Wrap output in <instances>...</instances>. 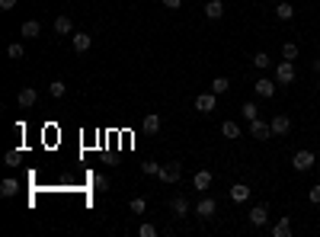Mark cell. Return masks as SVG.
Listing matches in <instances>:
<instances>
[{"instance_id": "6da1fadb", "label": "cell", "mask_w": 320, "mask_h": 237, "mask_svg": "<svg viewBox=\"0 0 320 237\" xmlns=\"http://www.w3.org/2000/svg\"><path fill=\"white\" fill-rule=\"evenodd\" d=\"M291 167H295L298 173H308L311 167H314V151H298L295 157H291Z\"/></svg>"}, {"instance_id": "7a4b0ae2", "label": "cell", "mask_w": 320, "mask_h": 237, "mask_svg": "<svg viewBox=\"0 0 320 237\" xmlns=\"http://www.w3.org/2000/svg\"><path fill=\"white\" fill-rule=\"evenodd\" d=\"M295 80V64L291 61H278L275 64V84H291Z\"/></svg>"}, {"instance_id": "3957f363", "label": "cell", "mask_w": 320, "mask_h": 237, "mask_svg": "<svg viewBox=\"0 0 320 237\" xmlns=\"http://www.w3.org/2000/svg\"><path fill=\"white\" fill-rule=\"evenodd\" d=\"M253 90H256V96H263V99H272L275 96V80H269V77H260L253 84Z\"/></svg>"}, {"instance_id": "277c9868", "label": "cell", "mask_w": 320, "mask_h": 237, "mask_svg": "<svg viewBox=\"0 0 320 237\" xmlns=\"http://www.w3.org/2000/svg\"><path fill=\"white\" fill-rule=\"evenodd\" d=\"M250 135H253L256 141H269V135H272L269 122H263V119H253V122H250Z\"/></svg>"}, {"instance_id": "5b68a950", "label": "cell", "mask_w": 320, "mask_h": 237, "mask_svg": "<svg viewBox=\"0 0 320 237\" xmlns=\"http://www.w3.org/2000/svg\"><path fill=\"white\" fill-rule=\"evenodd\" d=\"M157 177H160L163 183H180V177H183V167H180V164H163Z\"/></svg>"}, {"instance_id": "8992f818", "label": "cell", "mask_w": 320, "mask_h": 237, "mask_svg": "<svg viewBox=\"0 0 320 237\" xmlns=\"http://www.w3.org/2000/svg\"><path fill=\"white\" fill-rule=\"evenodd\" d=\"M16 103H19V106H23V109H32V106H36V103H39V93H36V90H32V87H23V90H19V93H16Z\"/></svg>"}, {"instance_id": "52a82bcc", "label": "cell", "mask_w": 320, "mask_h": 237, "mask_svg": "<svg viewBox=\"0 0 320 237\" xmlns=\"http://www.w3.org/2000/svg\"><path fill=\"white\" fill-rule=\"evenodd\" d=\"M170 212H173L176 218H186L189 215V199L186 195H173V199H170Z\"/></svg>"}, {"instance_id": "ba28073f", "label": "cell", "mask_w": 320, "mask_h": 237, "mask_svg": "<svg viewBox=\"0 0 320 237\" xmlns=\"http://www.w3.org/2000/svg\"><path fill=\"white\" fill-rule=\"evenodd\" d=\"M266 221H269V208L266 205H253L250 208V225L253 228H263Z\"/></svg>"}, {"instance_id": "9c48e42d", "label": "cell", "mask_w": 320, "mask_h": 237, "mask_svg": "<svg viewBox=\"0 0 320 237\" xmlns=\"http://www.w3.org/2000/svg\"><path fill=\"white\" fill-rule=\"evenodd\" d=\"M269 128H272V135H288L291 132V119L288 116H272Z\"/></svg>"}, {"instance_id": "30bf717a", "label": "cell", "mask_w": 320, "mask_h": 237, "mask_svg": "<svg viewBox=\"0 0 320 237\" xmlns=\"http://www.w3.org/2000/svg\"><path fill=\"white\" fill-rule=\"evenodd\" d=\"M71 45H74V51H77V55H84V51L93 45V39L87 36V32H74V36H71Z\"/></svg>"}, {"instance_id": "8fae6325", "label": "cell", "mask_w": 320, "mask_h": 237, "mask_svg": "<svg viewBox=\"0 0 320 237\" xmlns=\"http://www.w3.org/2000/svg\"><path fill=\"white\" fill-rule=\"evenodd\" d=\"M215 93H199V96H195V109L199 112H215Z\"/></svg>"}, {"instance_id": "7c38bea8", "label": "cell", "mask_w": 320, "mask_h": 237, "mask_svg": "<svg viewBox=\"0 0 320 237\" xmlns=\"http://www.w3.org/2000/svg\"><path fill=\"white\" fill-rule=\"evenodd\" d=\"M218 212V205H215V199H199V205H195V215H199V218H212V215Z\"/></svg>"}, {"instance_id": "4fadbf2b", "label": "cell", "mask_w": 320, "mask_h": 237, "mask_svg": "<svg viewBox=\"0 0 320 237\" xmlns=\"http://www.w3.org/2000/svg\"><path fill=\"white\" fill-rule=\"evenodd\" d=\"M141 128H144L147 135H154V132H160V116L157 112H147L144 119H141Z\"/></svg>"}, {"instance_id": "5bb4252c", "label": "cell", "mask_w": 320, "mask_h": 237, "mask_svg": "<svg viewBox=\"0 0 320 237\" xmlns=\"http://www.w3.org/2000/svg\"><path fill=\"white\" fill-rule=\"evenodd\" d=\"M192 186L199 189V192H205V189L212 186V170H199V173L192 177Z\"/></svg>"}, {"instance_id": "9a60e30c", "label": "cell", "mask_w": 320, "mask_h": 237, "mask_svg": "<svg viewBox=\"0 0 320 237\" xmlns=\"http://www.w3.org/2000/svg\"><path fill=\"white\" fill-rule=\"evenodd\" d=\"M54 32H58V36H74L71 16H58V19H54Z\"/></svg>"}, {"instance_id": "2e32d148", "label": "cell", "mask_w": 320, "mask_h": 237, "mask_svg": "<svg viewBox=\"0 0 320 237\" xmlns=\"http://www.w3.org/2000/svg\"><path fill=\"white\" fill-rule=\"evenodd\" d=\"M230 199L234 202H247L250 199V186L247 183H234V186H230Z\"/></svg>"}, {"instance_id": "e0dca14e", "label": "cell", "mask_w": 320, "mask_h": 237, "mask_svg": "<svg viewBox=\"0 0 320 237\" xmlns=\"http://www.w3.org/2000/svg\"><path fill=\"white\" fill-rule=\"evenodd\" d=\"M39 32H42V26H39L36 19H26L23 29H19V36H23V39H39Z\"/></svg>"}, {"instance_id": "ac0fdd59", "label": "cell", "mask_w": 320, "mask_h": 237, "mask_svg": "<svg viewBox=\"0 0 320 237\" xmlns=\"http://www.w3.org/2000/svg\"><path fill=\"white\" fill-rule=\"evenodd\" d=\"M205 16L208 19H221L224 16V3H221V0H208V3H205Z\"/></svg>"}, {"instance_id": "d6986e66", "label": "cell", "mask_w": 320, "mask_h": 237, "mask_svg": "<svg viewBox=\"0 0 320 237\" xmlns=\"http://www.w3.org/2000/svg\"><path fill=\"white\" fill-rule=\"evenodd\" d=\"M221 135H224V138H240V125L230 122V119H224L221 122Z\"/></svg>"}, {"instance_id": "ffe728a7", "label": "cell", "mask_w": 320, "mask_h": 237, "mask_svg": "<svg viewBox=\"0 0 320 237\" xmlns=\"http://www.w3.org/2000/svg\"><path fill=\"white\" fill-rule=\"evenodd\" d=\"M272 234L275 237H291V218H278L275 228H272Z\"/></svg>"}, {"instance_id": "44dd1931", "label": "cell", "mask_w": 320, "mask_h": 237, "mask_svg": "<svg viewBox=\"0 0 320 237\" xmlns=\"http://www.w3.org/2000/svg\"><path fill=\"white\" fill-rule=\"evenodd\" d=\"M16 192H19V183L16 180H3V183H0V195H3V199H13Z\"/></svg>"}, {"instance_id": "7402d4cb", "label": "cell", "mask_w": 320, "mask_h": 237, "mask_svg": "<svg viewBox=\"0 0 320 237\" xmlns=\"http://www.w3.org/2000/svg\"><path fill=\"white\" fill-rule=\"evenodd\" d=\"M230 90V80L228 77H215L212 80V93H215V96H221V93H228Z\"/></svg>"}, {"instance_id": "603a6c76", "label": "cell", "mask_w": 320, "mask_h": 237, "mask_svg": "<svg viewBox=\"0 0 320 237\" xmlns=\"http://www.w3.org/2000/svg\"><path fill=\"white\" fill-rule=\"evenodd\" d=\"M253 67L256 71H266V67H272V58L266 55V51H256L253 55Z\"/></svg>"}, {"instance_id": "cb8c5ba5", "label": "cell", "mask_w": 320, "mask_h": 237, "mask_svg": "<svg viewBox=\"0 0 320 237\" xmlns=\"http://www.w3.org/2000/svg\"><path fill=\"white\" fill-rule=\"evenodd\" d=\"M275 16H278V19H291V16H295V6H291L288 0H282V3L275 6Z\"/></svg>"}, {"instance_id": "d4e9b609", "label": "cell", "mask_w": 320, "mask_h": 237, "mask_svg": "<svg viewBox=\"0 0 320 237\" xmlns=\"http://www.w3.org/2000/svg\"><path fill=\"white\" fill-rule=\"evenodd\" d=\"M48 93H51L54 99H61L67 93V84H64V80H51V84H48Z\"/></svg>"}, {"instance_id": "484cf974", "label": "cell", "mask_w": 320, "mask_h": 237, "mask_svg": "<svg viewBox=\"0 0 320 237\" xmlns=\"http://www.w3.org/2000/svg\"><path fill=\"white\" fill-rule=\"evenodd\" d=\"M240 112H243V119H247V122L260 119V109H256V103H243V106H240Z\"/></svg>"}, {"instance_id": "4316f807", "label": "cell", "mask_w": 320, "mask_h": 237, "mask_svg": "<svg viewBox=\"0 0 320 237\" xmlns=\"http://www.w3.org/2000/svg\"><path fill=\"white\" fill-rule=\"evenodd\" d=\"M160 167H163V164H154V160H144V164H141V173H144V177H157V173H160Z\"/></svg>"}, {"instance_id": "83f0119b", "label": "cell", "mask_w": 320, "mask_h": 237, "mask_svg": "<svg viewBox=\"0 0 320 237\" xmlns=\"http://www.w3.org/2000/svg\"><path fill=\"white\" fill-rule=\"evenodd\" d=\"M282 58H285V61H295V58H298V45H295V42H285V45H282Z\"/></svg>"}, {"instance_id": "f1b7e54d", "label": "cell", "mask_w": 320, "mask_h": 237, "mask_svg": "<svg viewBox=\"0 0 320 237\" xmlns=\"http://www.w3.org/2000/svg\"><path fill=\"white\" fill-rule=\"evenodd\" d=\"M132 212H135V215H144V212H147V199L135 195V199H132Z\"/></svg>"}, {"instance_id": "f546056e", "label": "cell", "mask_w": 320, "mask_h": 237, "mask_svg": "<svg viewBox=\"0 0 320 237\" xmlns=\"http://www.w3.org/2000/svg\"><path fill=\"white\" fill-rule=\"evenodd\" d=\"M6 55H10V58H16V61H19V58H23V55H26V48H23V42H13V45H10V48H6Z\"/></svg>"}, {"instance_id": "4dcf8cb0", "label": "cell", "mask_w": 320, "mask_h": 237, "mask_svg": "<svg viewBox=\"0 0 320 237\" xmlns=\"http://www.w3.org/2000/svg\"><path fill=\"white\" fill-rule=\"evenodd\" d=\"M138 234H141V237H157V228H154L151 221H144V225L138 228Z\"/></svg>"}, {"instance_id": "1f68e13d", "label": "cell", "mask_w": 320, "mask_h": 237, "mask_svg": "<svg viewBox=\"0 0 320 237\" xmlns=\"http://www.w3.org/2000/svg\"><path fill=\"white\" fill-rule=\"evenodd\" d=\"M93 189H109V180L103 177V173H96V177H93Z\"/></svg>"}, {"instance_id": "d6a6232c", "label": "cell", "mask_w": 320, "mask_h": 237, "mask_svg": "<svg viewBox=\"0 0 320 237\" xmlns=\"http://www.w3.org/2000/svg\"><path fill=\"white\" fill-rule=\"evenodd\" d=\"M308 199H311V202H314V205H320V183H317V186H311V192H308Z\"/></svg>"}, {"instance_id": "836d02e7", "label": "cell", "mask_w": 320, "mask_h": 237, "mask_svg": "<svg viewBox=\"0 0 320 237\" xmlns=\"http://www.w3.org/2000/svg\"><path fill=\"white\" fill-rule=\"evenodd\" d=\"M6 164L16 167V164H19V151H6Z\"/></svg>"}, {"instance_id": "e575fe53", "label": "cell", "mask_w": 320, "mask_h": 237, "mask_svg": "<svg viewBox=\"0 0 320 237\" xmlns=\"http://www.w3.org/2000/svg\"><path fill=\"white\" fill-rule=\"evenodd\" d=\"M163 6H167V10H180L183 0H163Z\"/></svg>"}, {"instance_id": "d590c367", "label": "cell", "mask_w": 320, "mask_h": 237, "mask_svg": "<svg viewBox=\"0 0 320 237\" xmlns=\"http://www.w3.org/2000/svg\"><path fill=\"white\" fill-rule=\"evenodd\" d=\"M16 3H19V0H0V10H13Z\"/></svg>"}, {"instance_id": "8d00e7d4", "label": "cell", "mask_w": 320, "mask_h": 237, "mask_svg": "<svg viewBox=\"0 0 320 237\" xmlns=\"http://www.w3.org/2000/svg\"><path fill=\"white\" fill-rule=\"evenodd\" d=\"M314 71H317V74H320V58H317V61H314Z\"/></svg>"}, {"instance_id": "74e56055", "label": "cell", "mask_w": 320, "mask_h": 237, "mask_svg": "<svg viewBox=\"0 0 320 237\" xmlns=\"http://www.w3.org/2000/svg\"><path fill=\"white\" fill-rule=\"evenodd\" d=\"M317 93H320V84H317Z\"/></svg>"}]
</instances>
